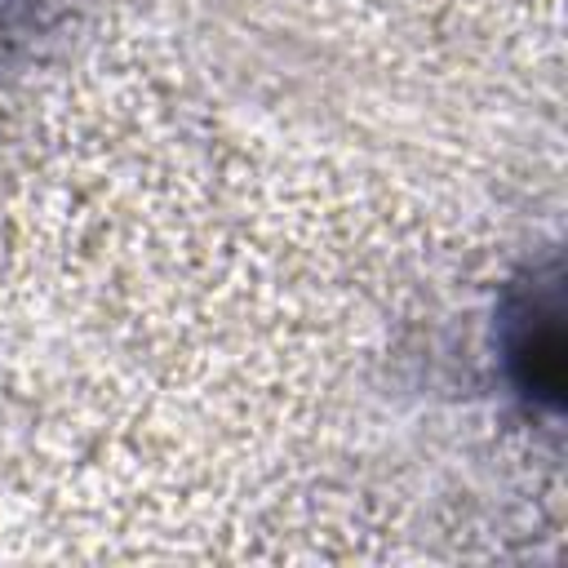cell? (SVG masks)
<instances>
[{"mask_svg": "<svg viewBox=\"0 0 568 568\" xmlns=\"http://www.w3.org/2000/svg\"><path fill=\"white\" fill-rule=\"evenodd\" d=\"M510 377L537 408H559L564 399V324H559V288H532L510 306V342H506Z\"/></svg>", "mask_w": 568, "mask_h": 568, "instance_id": "1", "label": "cell"}]
</instances>
